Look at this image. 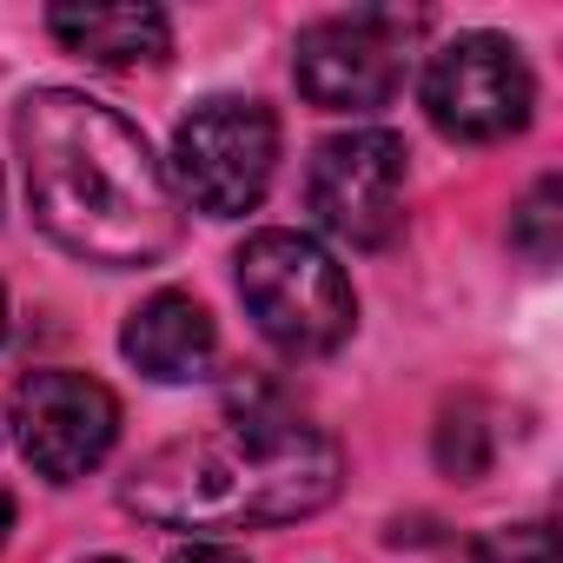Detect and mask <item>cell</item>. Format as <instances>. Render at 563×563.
I'll return each mask as SVG.
<instances>
[{"label":"cell","mask_w":563,"mask_h":563,"mask_svg":"<svg viewBox=\"0 0 563 563\" xmlns=\"http://www.w3.org/2000/svg\"><path fill=\"white\" fill-rule=\"evenodd\" d=\"M14 140L27 166V206L60 252L126 272L179 245V192L146 133L113 107L74 87H41L21 100Z\"/></svg>","instance_id":"1"},{"label":"cell","mask_w":563,"mask_h":563,"mask_svg":"<svg viewBox=\"0 0 563 563\" xmlns=\"http://www.w3.org/2000/svg\"><path fill=\"white\" fill-rule=\"evenodd\" d=\"M339 477L345 451L258 385L239 391L206 431L159 444L120 484V504L159 530H245L325 510L339 497Z\"/></svg>","instance_id":"2"},{"label":"cell","mask_w":563,"mask_h":563,"mask_svg":"<svg viewBox=\"0 0 563 563\" xmlns=\"http://www.w3.org/2000/svg\"><path fill=\"white\" fill-rule=\"evenodd\" d=\"M232 265H239V299H245L258 339L278 345L286 358H325L352 339V325H358L352 278L312 232L265 225L239 245Z\"/></svg>","instance_id":"3"},{"label":"cell","mask_w":563,"mask_h":563,"mask_svg":"<svg viewBox=\"0 0 563 563\" xmlns=\"http://www.w3.org/2000/svg\"><path fill=\"white\" fill-rule=\"evenodd\" d=\"M278 166V120L265 100H239V93H212L199 100L179 133H173V173L179 192L212 212V219H239L265 199Z\"/></svg>","instance_id":"4"},{"label":"cell","mask_w":563,"mask_h":563,"mask_svg":"<svg viewBox=\"0 0 563 563\" xmlns=\"http://www.w3.org/2000/svg\"><path fill=\"white\" fill-rule=\"evenodd\" d=\"M418 14H332L299 34L292 80L319 113H378L405 87V54L418 41Z\"/></svg>","instance_id":"5"},{"label":"cell","mask_w":563,"mask_h":563,"mask_svg":"<svg viewBox=\"0 0 563 563\" xmlns=\"http://www.w3.org/2000/svg\"><path fill=\"white\" fill-rule=\"evenodd\" d=\"M537 80L517 41L504 34H457L424 67V113L457 146H497L530 126Z\"/></svg>","instance_id":"6"},{"label":"cell","mask_w":563,"mask_h":563,"mask_svg":"<svg viewBox=\"0 0 563 563\" xmlns=\"http://www.w3.org/2000/svg\"><path fill=\"white\" fill-rule=\"evenodd\" d=\"M405 179H411L405 140L385 126H352L312 153L306 206L332 239L372 252V245H391V232L405 225Z\"/></svg>","instance_id":"7"},{"label":"cell","mask_w":563,"mask_h":563,"mask_svg":"<svg viewBox=\"0 0 563 563\" xmlns=\"http://www.w3.org/2000/svg\"><path fill=\"white\" fill-rule=\"evenodd\" d=\"M14 438L47 484H74L107 464L120 438V398L87 372H34L14 385Z\"/></svg>","instance_id":"8"},{"label":"cell","mask_w":563,"mask_h":563,"mask_svg":"<svg viewBox=\"0 0 563 563\" xmlns=\"http://www.w3.org/2000/svg\"><path fill=\"white\" fill-rule=\"evenodd\" d=\"M120 352L153 378V385H192L219 365V332L206 319V306L192 292H153L126 332H120Z\"/></svg>","instance_id":"9"},{"label":"cell","mask_w":563,"mask_h":563,"mask_svg":"<svg viewBox=\"0 0 563 563\" xmlns=\"http://www.w3.org/2000/svg\"><path fill=\"white\" fill-rule=\"evenodd\" d=\"M47 34L93 67H153L173 47V21L159 8H54Z\"/></svg>","instance_id":"10"},{"label":"cell","mask_w":563,"mask_h":563,"mask_svg":"<svg viewBox=\"0 0 563 563\" xmlns=\"http://www.w3.org/2000/svg\"><path fill=\"white\" fill-rule=\"evenodd\" d=\"M438 464H444L457 484L484 477V464H490V424H484V405H477V398H457V405L438 418Z\"/></svg>","instance_id":"11"},{"label":"cell","mask_w":563,"mask_h":563,"mask_svg":"<svg viewBox=\"0 0 563 563\" xmlns=\"http://www.w3.org/2000/svg\"><path fill=\"white\" fill-rule=\"evenodd\" d=\"M556 206H563V186H556V179H537V186H530V199H523V206H517V219H510V245H517V252H530L537 265H543V258H556V225H563V212H556Z\"/></svg>","instance_id":"12"},{"label":"cell","mask_w":563,"mask_h":563,"mask_svg":"<svg viewBox=\"0 0 563 563\" xmlns=\"http://www.w3.org/2000/svg\"><path fill=\"white\" fill-rule=\"evenodd\" d=\"M471 563H556V537H550V523H504V530L477 537Z\"/></svg>","instance_id":"13"},{"label":"cell","mask_w":563,"mask_h":563,"mask_svg":"<svg viewBox=\"0 0 563 563\" xmlns=\"http://www.w3.org/2000/svg\"><path fill=\"white\" fill-rule=\"evenodd\" d=\"M166 563H252L245 550H232V543H212V537H192V543H179Z\"/></svg>","instance_id":"14"},{"label":"cell","mask_w":563,"mask_h":563,"mask_svg":"<svg viewBox=\"0 0 563 563\" xmlns=\"http://www.w3.org/2000/svg\"><path fill=\"white\" fill-rule=\"evenodd\" d=\"M8 530H14V497L0 490V543H8Z\"/></svg>","instance_id":"15"},{"label":"cell","mask_w":563,"mask_h":563,"mask_svg":"<svg viewBox=\"0 0 563 563\" xmlns=\"http://www.w3.org/2000/svg\"><path fill=\"white\" fill-rule=\"evenodd\" d=\"M0 339H8V292H0Z\"/></svg>","instance_id":"16"},{"label":"cell","mask_w":563,"mask_h":563,"mask_svg":"<svg viewBox=\"0 0 563 563\" xmlns=\"http://www.w3.org/2000/svg\"><path fill=\"white\" fill-rule=\"evenodd\" d=\"M87 563H126V556H87Z\"/></svg>","instance_id":"17"}]
</instances>
